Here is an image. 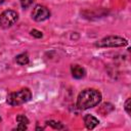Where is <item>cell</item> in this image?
Listing matches in <instances>:
<instances>
[{
  "label": "cell",
  "mask_w": 131,
  "mask_h": 131,
  "mask_svg": "<svg viewBox=\"0 0 131 131\" xmlns=\"http://www.w3.org/2000/svg\"><path fill=\"white\" fill-rule=\"evenodd\" d=\"M101 100V93L96 89H85L79 93L77 106L80 110H87L96 106Z\"/></svg>",
  "instance_id": "6da1fadb"
},
{
  "label": "cell",
  "mask_w": 131,
  "mask_h": 131,
  "mask_svg": "<svg viewBox=\"0 0 131 131\" xmlns=\"http://www.w3.org/2000/svg\"><path fill=\"white\" fill-rule=\"evenodd\" d=\"M32 97V92L29 88H21L18 91L11 92L7 95L6 101L9 105L16 106L28 102Z\"/></svg>",
  "instance_id": "7a4b0ae2"
},
{
  "label": "cell",
  "mask_w": 131,
  "mask_h": 131,
  "mask_svg": "<svg viewBox=\"0 0 131 131\" xmlns=\"http://www.w3.org/2000/svg\"><path fill=\"white\" fill-rule=\"evenodd\" d=\"M128 44L127 40L120 36H107L95 43L97 47H122Z\"/></svg>",
  "instance_id": "3957f363"
},
{
  "label": "cell",
  "mask_w": 131,
  "mask_h": 131,
  "mask_svg": "<svg viewBox=\"0 0 131 131\" xmlns=\"http://www.w3.org/2000/svg\"><path fill=\"white\" fill-rule=\"evenodd\" d=\"M17 18H18V14L16 11L11 9L5 10L0 14V27L3 29H7L12 25H14Z\"/></svg>",
  "instance_id": "277c9868"
},
{
  "label": "cell",
  "mask_w": 131,
  "mask_h": 131,
  "mask_svg": "<svg viewBox=\"0 0 131 131\" xmlns=\"http://www.w3.org/2000/svg\"><path fill=\"white\" fill-rule=\"evenodd\" d=\"M50 16V11L47 7L43 6V5H36L33 9V12H32V17L34 20L36 21H43V20H46L47 18H49Z\"/></svg>",
  "instance_id": "5b68a950"
},
{
  "label": "cell",
  "mask_w": 131,
  "mask_h": 131,
  "mask_svg": "<svg viewBox=\"0 0 131 131\" xmlns=\"http://www.w3.org/2000/svg\"><path fill=\"white\" fill-rule=\"evenodd\" d=\"M84 123L87 129H94L98 124L99 121L92 115H85L84 116Z\"/></svg>",
  "instance_id": "8992f818"
},
{
  "label": "cell",
  "mask_w": 131,
  "mask_h": 131,
  "mask_svg": "<svg viewBox=\"0 0 131 131\" xmlns=\"http://www.w3.org/2000/svg\"><path fill=\"white\" fill-rule=\"evenodd\" d=\"M71 73H72V76L76 79H82L86 74L84 68L80 67L79 64H73L71 67Z\"/></svg>",
  "instance_id": "52a82bcc"
},
{
  "label": "cell",
  "mask_w": 131,
  "mask_h": 131,
  "mask_svg": "<svg viewBox=\"0 0 131 131\" xmlns=\"http://www.w3.org/2000/svg\"><path fill=\"white\" fill-rule=\"evenodd\" d=\"M15 60H16V62H17L18 64H20V66H26V64L29 63V55H28L27 53H20V54H18V55L16 56Z\"/></svg>",
  "instance_id": "ba28073f"
},
{
  "label": "cell",
  "mask_w": 131,
  "mask_h": 131,
  "mask_svg": "<svg viewBox=\"0 0 131 131\" xmlns=\"http://www.w3.org/2000/svg\"><path fill=\"white\" fill-rule=\"evenodd\" d=\"M46 123H47V125H48V126H50V127H51V128H53V129L60 130V129H63V128H64V126H63L61 123L56 122V121H47Z\"/></svg>",
  "instance_id": "9c48e42d"
},
{
  "label": "cell",
  "mask_w": 131,
  "mask_h": 131,
  "mask_svg": "<svg viewBox=\"0 0 131 131\" xmlns=\"http://www.w3.org/2000/svg\"><path fill=\"white\" fill-rule=\"evenodd\" d=\"M16 121H17L18 124H25V125H28L30 123L29 119L25 115H18V116H16Z\"/></svg>",
  "instance_id": "30bf717a"
},
{
  "label": "cell",
  "mask_w": 131,
  "mask_h": 131,
  "mask_svg": "<svg viewBox=\"0 0 131 131\" xmlns=\"http://www.w3.org/2000/svg\"><path fill=\"white\" fill-rule=\"evenodd\" d=\"M31 35L33 36V37H35V38H42V36H43V34H42V32L41 31H38V30H36V29H33L32 31H31Z\"/></svg>",
  "instance_id": "8fae6325"
},
{
  "label": "cell",
  "mask_w": 131,
  "mask_h": 131,
  "mask_svg": "<svg viewBox=\"0 0 131 131\" xmlns=\"http://www.w3.org/2000/svg\"><path fill=\"white\" fill-rule=\"evenodd\" d=\"M33 2H34V0H20V5L23 8H28L29 6L32 5Z\"/></svg>",
  "instance_id": "7c38bea8"
},
{
  "label": "cell",
  "mask_w": 131,
  "mask_h": 131,
  "mask_svg": "<svg viewBox=\"0 0 131 131\" xmlns=\"http://www.w3.org/2000/svg\"><path fill=\"white\" fill-rule=\"evenodd\" d=\"M130 102H131V98H127V100L125 102V111L127 112L128 115L131 114V111H130Z\"/></svg>",
  "instance_id": "4fadbf2b"
},
{
  "label": "cell",
  "mask_w": 131,
  "mask_h": 131,
  "mask_svg": "<svg viewBox=\"0 0 131 131\" xmlns=\"http://www.w3.org/2000/svg\"><path fill=\"white\" fill-rule=\"evenodd\" d=\"M17 130H26L27 129V125L25 124H18V126L16 127Z\"/></svg>",
  "instance_id": "5bb4252c"
},
{
  "label": "cell",
  "mask_w": 131,
  "mask_h": 131,
  "mask_svg": "<svg viewBox=\"0 0 131 131\" xmlns=\"http://www.w3.org/2000/svg\"><path fill=\"white\" fill-rule=\"evenodd\" d=\"M3 1H4V0H0V4H1V3L3 2Z\"/></svg>",
  "instance_id": "9a60e30c"
},
{
  "label": "cell",
  "mask_w": 131,
  "mask_h": 131,
  "mask_svg": "<svg viewBox=\"0 0 131 131\" xmlns=\"http://www.w3.org/2000/svg\"><path fill=\"white\" fill-rule=\"evenodd\" d=\"M0 122H1V117H0Z\"/></svg>",
  "instance_id": "2e32d148"
}]
</instances>
